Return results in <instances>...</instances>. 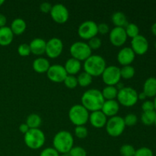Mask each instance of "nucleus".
I'll return each instance as SVG.
<instances>
[{"instance_id": "nucleus-1", "label": "nucleus", "mask_w": 156, "mask_h": 156, "mask_svg": "<svg viewBox=\"0 0 156 156\" xmlns=\"http://www.w3.org/2000/svg\"><path fill=\"white\" fill-rule=\"evenodd\" d=\"M105 101L101 91L96 88L87 90L81 98V105L91 112L101 111Z\"/></svg>"}, {"instance_id": "nucleus-2", "label": "nucleus", "mask_w": 156, "mask_h": 156, "mask_svg": "<svg viewBox=\"0 0 156 156\" xmlns=\"http://www.w3.org/2000/svg\"><path fill=\"white\" fill-rule=\"evenodd\" d=\"M53 148L60 154H68L74 145L73 136L67 130L56 133L53 140Z\"/></svg>"}, {"instance_id": "nucleus-3", "label": "nucleus", "mask_w": 156, "mask_h": 156, "mask_svg": "<svg viewBox=\"0 0 156 156\" xmlns=\"http://www.w3.org/2000/svg\"><path fill=\"white\" fill-rule=\"evenodd\" d=\"M106 67V61L100 55H91L84 61V70L92 77L101 76Z\"/></svg>"}, {"instance_id": "nucleus-4", "label": "nucleus", "mask_w": 156, "mask_h": 156, "mask_svg": "<svg viewBox=\"0 0 156 156\" xmlns=\"http://www.w3.org/2000/svg\"><path fill=\"white\" fill-rule=\"evenodd\" d=\"M24 143L30 149H39L45 143L46 137L41 129H30L24 134Z\"/></svg>"}, {"instance_id": "nucleus-5", "label": "nucleus", "mask_w": 156, "mask_h": 156, "mask_svg": "<svg viewBox=\"0 0 156 156\" xmlns=\"http://www.w3.org/2000/svg\"><path fill=\"white\" fill-rule=\"evenodd\" d=\"M89 111L82 105H75L69 111V118L74 125L84 126L88 122Z\"/></svg>"}, {"instance_id": "nucleus-6", "label": "nucleus", "mask_w": 156, "mask_h": 156, "mask_svg": "<svg viewBox=\"0 0 156 156\" xmlns=\"http://www.w3.org/2000/svg\"><path fill=\"white\" fill-rule=\"evenodd\" d=\"M117 99L120 105L124 107H132L138 101V93L131 87H124L118 90Z\"/></svg>"}, {"instance_id": "nucleus-7", "label": "nucleus", "mask_w": 156, "mask_h": 156, "mask_svg": "<svg viewBox=\"0 0 156 156\" xmlns=\"http://www.w3.org/2000/svg\"><path fill=\"white\" fill-rule=\"evenodd\" d=\"M91 48L88 44L83 41H76L73 43L69 48L72 57L81 61H85L90 56H91Z\"/></svg>"}, {"instance_id": "nucleus-8", "label": "nucleus", "mask_w": 156, "mask_h": 156, "mask_svg": "<svg viewBox=\"0 0 156 156\" xmlns=\"http://www.w3.org/2000/svg\"><path fill=\"white\" fill-rule=\"evenodd\" d=\"M125 127H126V125L123 120V117H120V116L110 117L105 125L107 133L108 135L112 137H117L122 135Z\"/></svg>"}, {"instance_id": "nucleus-9", "label": "nucleus", "mask_w": 156, "mask_h": 156, "mask_svg": "<svg viewBox=\"0 0 156 156\" xmlns=\"http://www.w3.org/2000/svg\"><path fill=\"white\" fill-rule=\"evenodd\" d=\"M102 80L107 85L115 86L120 82V68L116 66H109L105 68L101 75Z\"/></svg>"}, {"instance_id": "nucleus-10", "label": "nucleus", "mask_w": 156, "mask_h": 156, "mask_svg": "<svg viewBox=\"0 0 156 156\" xmlns=\"http://www.w3.org/2000/svg\"><path fill=\"white\" fill-rule=\"evenodd\" d=\"M98 32V24L94 21H85L82 22L78 28V34L82 39L89 41L94 37L97 36Z\"/></svg>"}, {"instance_id": "nucleus-11", "label": "nucleus", "mask_w": 156, "mask_h": 156, "mask_svg": "<svg viewBox=\"0 0 156 156\" xmlns=\"http://www.w3.org/2000/svg\"><path fill=\"white\" fill-rule=\"evenodd\" d=\"M52 19L58 24H64L69 18L68 9L61 3L53 5L50 12Z\"/></svg>"}, {"instance_id": "nucleus-12", "label": "nucleus", "mask_w": 156, "mask_h": 156, "mask_svg": "<svg viewBox=\"0 0 156 156\" xmlns=\"http://www.w3.org/2000/svg\"><path fill=\"white\" fill-rule=\"evenodd\" d=\"M63 50V43L58 37H53L49 40L46 45L45 53L51 59L59 57Z\"/></svg>"}, {"instance_id": "nucleus-13", "label": "nucleus", "mask_w": 156, "mask_h": 156, "mask_svg": "<svg viewBox=\"0 0 156 156\" xmlns=\"http://www.w3.org/2000/svg\"><path fill=\"white\" fill-rule=\"evenodd\" d=\"M47 75L48 79L51 82L59 83V82H64L68 74L63 66L59 65V64H54V65L50 66L48 71L47 72Z\"/></svg>"}, {"instance_id": "nucleus-14", "label": "nucleus", "mask_w": 156, "mask_h": 156, "mask_svg": "<svg viewBox=\"0 0 156 156\" xmlns=\"http://www.w3.org/2000/svg\"><path fill=\"white\" fill-rule=\"evenodd\" d=\"M127 35L126 30L123 27H114L111 30H110L109 39L111 44L115 47H121L126 43L127 40Z\"/></svg>"}, {"instance_id": "nucleus-15", "label": "nucleus", "mask_w": 156, "mask_h": 156, "mask_svg": "<svg viewBox=\"0 0 156 156\" xmlns=\"http://www.w3.org/2000/svg\"><path fill=\"white\" fill-rule=\"evenodd\" d=\"M131 48L136 54L143 55L149 49V42L144 36L139 34L131 41Z\"/></svg>"}, {"instance_id": "nucleus-16", "label": "nucleus", "mask_w": 156, "mask_h": 156, "mask_svg": "<svg viewBox=\"0 0 156 156\" xmlns=\"http://www.w3.org/2000/svg\"><path fill=\"white\" fill-rule=\"evenodd\" d=\"M136 53L131 47H126L122 48L117 53V59L119 63L122 66H129L133 62L135 59Z\"/></svg>"}, {"instance_id": "nucleus-17", "label": "nucleus", "mask_w": 156, "mask_h": 156, "mask_svg": "<svg viewBox=\"0 0 156 156\" xmlns=\"http://www.w3.org/2000/svg\"><path fill=\"white\" fill-rule=\"evenodd\" d=\"M88 121L91 124V126L95 128H102L105 126L108 117L101 111H97L91 112L89 114V119Z\"/></svg>"}, {"instance_id": "nucleus-18", "label": "nucleus", "mask_w": 156, "mask_h": 156, "mask_svg": "<svg viewBox=\"0 0 156 156\" xmlns=\"http://www.w3.org/2000/svg\"><path fill=\"white\" fill-rule=\"evenodd\" d=\"M120 110V104L116 100L105 101L101 111L106 115L107 117H112L117 116Z\"/></svg>"}, {"instance_id": "nucleus-19", "label": "nucleus", "mask_w": 156, "mask_h": 156, "mask_svg": "<svg viewBox=\"0 0 156 156\" xmlns=\"http://www.w3.org/2000/svg\"><path fill=\"white\" fill-rule=\"evenodd\" d=\"M46 45H47V41L40 37L34 38L29 44L30 52L36 56H41L45 53Z\"/></svg>"}, {"instance_id": "nucleus-20", "label": "nucleus", "mask_w": 156, "mask_h": 156, "mask_svg": "<svg viewBox=\"0 0 156 156\" xmlns=\"http://www.w3.org/2000/svg\"><path fill=\"white\" fill-rule=\"evenodd\" d=\"M63 66L67 74L71 75V76H76L80 72L81 68H82V63L78 59L71 57L67 59Z\"/></svg>"}, {"instance_id": "nucleus-21", "label": "nucleus", "mask_w": 156, "mask_h": 156, "mask_svg": "<svg viewBox=\"0 0 156 156\" xmlns=\"http://www.w3.org/2000/svg\"><path fill=\"white\" fill-rule=\"evenodd\" d=\"M14 39V34L10 27H0V45L5 47L12 44Z\"/></svg>"}, {"instance_id": "nucleus-22", "label": "nucleus", "mask_w": 156, "mask_h": 156, "mask_svg": "<svg viewBox=\"0 0 156 156\" xmlns=\"http://www.w3.org/2000/svg\"><path fill=\"white\" fill-rule=\"evenodd\" d=\"M50 63L47 59L44 57H38L34 60L32 63L33 69L37 73H45L48 71Z\"/></svg>"}, {"instance_id": "nucleus-23", "label": "nucleus", "mask_w": 156, "mask_h": 156, "mask_svg": "<svg viewBox=\"0 0 156 156\" xmlns=\"http://www.w3.org/2000/svg\"><path fill=\"white\" fill-rule=\"evenodd\" d=\"M143 92L146 97L156 96V78L150 77L146 79L143 85Z\"/></svg>"}, {"instance_id": "nucleus-24", "label": "nucleus", "mask_w": 156, "mask_h": 156, "mask_svg": "<svg viewBox=\"0 0 156 156\" xmlns=\"http://www.w3.org/2000/svg\"><path fill=\"white\" fill-rule=\"evenodd\" d=\"M11 30L13 32L14 35H20L25 31L27 28V24L25 21L21 18H15L12 21L10 27Z\"/></svg>"}, {"instance_id": "nucleus-25", "label": "nucleus", "mask_w": 156, "mask_h": 156, "mask_svg": "<svg viewBox=\"0 0 156 156\" xmlns=\"http://www.w3.org/2000/svg\"><path fill=\"white\" fill-rule=\"evenodd\" d=\"M111 21H112L113 24L115 25V27L125 28L128 24V21L126 15L122 12H114L111 17Z\"/></svg>"}, {"instance_id": "nucleus-26", "label": "nucleus", "mask_w": 156, "mask_h": 156, "mask_svg": "<svg viewBox=\"0 0 156 156\" xmlns=\"http://www.w3.org/2000/svg\"><path fill=\"white\" fill-rule=\"evenodd\" d=\"M101 93L105 101L115 100V98H117V94H118V89L116 86L107 85L103 88Z\"/></svg>"}, {"instance_id": "nucleus-27", "label": "nucleus", "mask_w": 156, "mask_h": 156, "mask_svg": "<svg viewBox=\"0 0 156 156\" xmlns=\"http://www.w3.org/2000/svg\"><path fill=\"white\" fill-rule=\"evenodd\" d=\"M42 123V120L37 114H31L27 116L26 119V124L30 129H38Z\"/></svg>"}, {"instance_id": "nucleus-28", "label": "nucleus", "mask_w": 156, "mask_h": 156, "mask_svg": "<svg viewBox=\"0 0 156 156\" xmlns=\"http://www.w3.org/2000/svg\"><path fill=\"white\" fill-rule=\"evenodd\" d=\"M77 80L78 85H80L81 87H87L91 85L92 82V76L84 71L79 73L77 77Z\"/></svg>"}, {"instance_id": "nucleus-29", "label": "nucleus", "mask_w": 156, "mask_h": 156, "mask_svg": "<svg viewBox=\"0 0 156 156\" xmlns=\"http://www.w3.org/2000/svg\"><path fill=\"white\" fill-rule=\"evenodd\" d=\"M156 118V112L155 111H147V112H143L141 116V120L145 125H152L155 123V120Z\"/></svg>"}, {"instance_id": "nucleus-30", "label": "nucleus", "mask_w": 156, "mask_h": 156, "mask_svg": "<svg viewBox=\"0 0 156 156\" xmlns=\"http://www.w3.org/2000/svg\"><path fill=\"white\" fill-rule=\"evenodd\" d=\"M135 69L131 65L124 66L120 69V76L124 79H130L135 75Z\"/></svg>"}, {"instance_id": "nucleus-31", "label": "nucleus", "mask_w": 156, "mask_h": 156, "mask_svg": "<svg viewBox=\"0 0 156 156\" xmlns=\"http://www.w3.org/2000/svg\"><path fill=\"white\" fill-rule=\"evenodd\" d=\"M125 30H126V34L127 37H131L132 39L140 34H139L140 33L139 27L134 23H128V24L125 27Z\"/></svg>"}, {"instance_id": "nucleus-32", "label": "nucleus", "mask_w": 156, "mask_h": 156, "mask_svg": "<svg viewBox=\"0 0 156 156\" xmlns=\"http://www.w3.org/2000/svg\"><path fill=\"white\" fill-rule=\"evenodd\" d=\"M135 152V148L130 144L123 145L120 149V153L122 156H134Z\"/></svg>"}, {"instance_id": "nucleus-33", "label": "nucleus", "mask_w": 156, "mask_h": 156, "mask_svg": "<svg viewBox=\"0 0 156 156\" xmlns=\"http://www.w3.org/2000/svg\"><path fill=\"white\" fill-rule=\"evenodd\" d=\"M63 82L67 88L73 89V88H76L78 85L77 77H76L75 76H71V75H67Z\"/></svg>"}, {"instance_id": "nucleus-34", "label": "nucleus", "mask_w": 156, "mask_h": 156, "mask_svg": "<svg viewBox=\"0 0 156 156\" xmlns=\"http://www.w3.org/2000/svg\"><path fill=\"white\" fill-rule=\"evenodd\" d=\"M74 133L77 138L85 139L88 136V131L85 126H77L75 128Z\"/></svg>"}, {"instance_id": "nucleus-35", "label": "nucleus", "mask_w": 156, "mask_h": 156, "mask_svg": "<svg viewBox=\"0 0 156 156\" xmlns=\"http://www.w3.org/2000/svg\"><path fill=\"white\" fill-rule=\"evenodd\" d=\"M87 44L89 46V47L91 48V50H98V49L101 47L102 41L100 38L96 36L92 37L91 39H90Z\"/></svg>"}, {"instance_id": "nucleus-36", "label": "nucleus", "mask_w": 156, "mask_h": 156, "mask_svg": "<svg viewBox=\"0 0 156 156\" xmlns=\"http://www.w3.org/2000/svg\"><path fill=\"white\" fill-rule=\"evenodd\" d=\"M69 156H87V152L82 146H73L69 152Z\"/></svg>"}, {"instance_id": "nucleus-37", "label": "nucleus", "mask_w": 156, "mask_h": 156, "mask_svg": "<svg viewBox=\"0 0 156 156\" xmlns=\"http://www.w3.org/2000/svg\"><path fill=\"white\" fill-rule=\"evenodd\" d=\"M18 53L21 56H27L31 53L30 46L28 44H21L18 47Z\"/></svg>"}, {"instance_id": "nucleus-38", "label": "nucleus", "mask_w": 156, "mask_h": 156, "mask_svg": "<svg viewBox=\"0 0 156 156\" xmlns=\"http://www.w3.org/2000/svg\"><path fill=\"white\" fill-rule=\"evenodd\" d=\"M123 120H124V123L126 126H134L135 124H136L138 118H137V116L136 115V114H128L127 115H126V117L123 118Z\"/></svg>"}, {"instance_id": "nucleus-39", "label": "nucleus", "mask_w": 156, "mask_h": 156, "mask_svg": "<svg viewBox=\"0 0 156 156\" xmlns=\"http://www.w3.org/2000/svg\"><path fill=\"white\" fill-rule=\"evenodd\" d=\"M134 156H153V152L149 148L142 147L136 150Z\"/></svg>"}, {"instance_id": "nucleus-40", "label": "nucleus", "mask_w": 156, "mask_h": 156, "mask_svg": "<svg viewBox=\"0 0 156 156\" xmlns=\"http://www.w3.org/2000/svg\"><path fill=\"white\" fill-rule=\"evenodd\" d=\"M40 156H59V153L53 147H47L43 149Z\"/></svg>"}, {"instance_id": "nucleus-41", "label": "nucleus", "mask_w": 156, "mask_h": 156, "mask_svg": "<svg viewBox=\"0 0 156 156\" xmlns=\"http://www.w3.org/2000/svg\"><path fill=\"white\" fill-rule=\"evenodd\" d=\"M142 109L143 112H147V111H152L155 110L154 103L152 101H146L142 105Z\"/></svg>"}, {"instance_id": "nucleus-42", "label": "nucleus", "mask_w": 156, "mask_h": 156, "mask_svg": "<svg viewBox=\"0 0 156 156\" xmlns=\"http://www.w3.org/2000/svg\"><path fill=\"white\" fill-rule=\"evenodd\" d=\"M98 32L101 34H106L110 32L109 26L106 23H101L98 24Z\"/></svg>"}, {"instance_id": "nucleus-43", "label": "nucleus", "mask_w": 156, "mask_h": 156, "mask_svg": "<svg viewBox=\"0 0 156 156\" xmlns=\"http://www.w3.org/2000/svg\"><path fill=\"white\" fill-rule=\"evenodd\" d=\"M52 5L50 2H44L41 3V5H40V10L43 12V13H50V11H51Z\"/></svg>"}, {"instance_id": "nucleus-44", "label": "nucleus", "mask_w": 156, "mask_h": 156, "mask_svg": "<svg viewBox=\"0 0 156 156\" xmlns=\"http://www.w3.org/2000/svg\"><path fill=\"white\" fill-rule=\"evenodd\" d=\"M29 129H30V128H29V126H27V124H26V123H21V124L19 126L20 132H21V133L24 134V135L26 133L28 132Z\"/></svg>"}, {"instance_id": "nucleus-45", "label": "nucleus", "mask_w": 156, "mask_h": 156, "mask_svg": "<svg viewBox=\"0 0 156 156\" xmlns=\"http://www.w3.org/2000/svg\"><path fill=\"white\" fill-rule=\"evenodd\" d=\"M7 23V18L2 14H0V27H5Z\"/></svg>"}, {"instance_id": "nucleus-46", "label": "nucleus", "mask_w": 156, "mask_h": 156, "mask_svg": "<svg viewBox=\"0 0 156 156\" xmlns=\"http://www.w3.org/2000/svg\"><path fill=\"white\" fill-rule=\"evenodd\" d=\"M146 98V95L145 94V93L143 92H141L140 93V94H138V99H140V100H145V99Z\"/></svg>"}, {"instance_id": "nucleus-47", "label": "nucleus", "mask_w": 156, "mask_h": 156, "mask_svg": "<svg viewBox=\"0 0 156 156\" xmlns=\"http://www.w3.org/2000/svg\"><path fill=\"white\" fill-rule=\"evenodd\" d=\"M152 34H153L154 35H155L156 36V22L155 23H154L153 24H152Z\"/></svg>"}, {"instance_id": "nucleus-48", "label": "nucleus", "mask_w": 156, "mask_h": 156, "mask_svg": "<svg viewBox=\"0 0 156 156\" xmlns=\"http://www.w3.org/2000/svg\"><path fill=\"white\" fill-rule=\"evenodd\" d=\"M153 103H154V106H155V110H156V96L155 98V100H154Z\"/></svg>"}, {"instance_id": "nucleus-49", "label": "nucleus", "mask_w": 156, "mask_h": 156, "mask_svg": "<svg viewBox=\"0 0 156 156\" xmlns=\"http://www.w3.org/2000/svg\"><path fill=\"white\" fill-rule=\"evenodd\" d=\"M4 3H5V1H4V0H0V6L4 4Z\"/></svg>"}, {"instance_id": "nucleus-50", "label": "nucleus", "mask_w": 156, "mask_h": 156, "mask_svg": "<svg viewBox=\"0 0 156 156\" xmlns=\"http://www.w3.org/2000/svg\"><path fill=\"white\" fill-rule=\"evenodd\" d=\"M59 156H69V154H61V155H59Z\"/></svg>"}, {"instance_id": "nucleus-51", "label": "nucleus", "mask_w": 156, "mask_h": 156, "mask_svg": "<svg viewBox=\"0 0 156 156\" xmlns=\"http://www.w3.org/2000/svg\"><path fill=\"white\" fill-rule=\"evenodd\" d=\"M155 126H156V118H155Z\"/></svg>"}, {"instance_id": "nucleus-52", "label": "nucleus", "mask_w": 156, "mask_h": 156, "mask_svg": "<svg viewBox=\"0 0 156 156\" xmlns=\"http://www.w3.org/2000/svg\"><path fill=\"white\" fill-rule=\"evenodd\" d=\"M155 49H156V41H155Z\"/></svg>"}]
</instances>
